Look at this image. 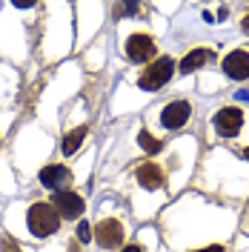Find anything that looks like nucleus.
Wrapping results in <instances>:
<instances>
[{
    "label": "nucleus",
    "instance_id": "5",
    "mask_svg": "<svg viewBox=\"0 0 249 252\" xmlns=\"http://www.w3.org/2000/svg\"><path fill=\"white\" fill-rule=\"evenodd\" d=\"M155 52H157V46L149 34H132V37L126 40V55H129V61H135V63L152 61Z\"/></svg>",
    "mask_w": 249,
    "mask_h": 252
},
{
    "label": "nucleus",
    "instance_id": "3",
    "mask_svg": "<svg viewBox=\"0 0 249 252\" xmlns=\"http://www.w3.org/2000/svg\"><path fill=\"white\" fill-rule=\"evenodd\" d=\"M94 241H97V247H103V250H115V247H121L124 244V223L121 220H100L97 226H94Z\"/></svg>",
    "mask_w": 249,
    "mask_h": 252
},
{
    "label": "nucleus",
    "instance_id": "18",
    "mask_svg": "<svg viewBox=\"0 0 249 252\" xmlns=\"http://www.w3.org/2000/svg\"><path fill=\"white\" fill-rule=\"evenodd\" d=\"M244 158H247V160H249V146H247V149H244Z\"/></svg>",
    "mask_w": 249,
    "mask_h": 252
},
{
    "label": "nucleus",
    "instance_id": "6",
    "mask_svg": "<svg viewBox=\"0 0 249 252\" xmlns=\"http://www.w3.org/2000/svg\"><path fill=\"white\" fill-rule=\"evenodd\" d=\"M189 118H192L189 100H172V103H166L163 112H160V124L166 126V129H181Z\"/></svg>",
    "mask_w": 249,
    "mask_h": 252
},
{
    "label": "nucleus",
    "instance_id": "8",
    "mask_svg": "<svg viewBox=\"0 0 249 252\" xmlns=\"http://www.w3.org/2000/svg\"><path fill=\"white\" fill-rule=\"evenodd\" d=\"M223 75L232 80H247L249 78V52H244V49H235V52H229L226 58H223Z\"/></svg>",
    "mask_w": 249,
    "mask_h": 252
},
{
    "label": "nucleus",
    "instance_id": "9",
    "mask_svg": "<svg viewBox=\"0 0 249 252\" xmlns=\"http://www.w3.org/2000/svg\"><path fill=\"white\" fill-rule=\"evenodd\" d=\"M52 206L58 209V215H61V218H78L86 204H83V198H80L78 192H72V189H63V192H58V195H55Z\"/></svg>",
    "mask_w": 249,
    "mask_h": 252
},
{
    "label": "nucleus",
    "instance_id": "1",
    "mask_svg": "<svg viewBox=\"0 0 249 252\" xmlns=\"http://www.w3.org/2000/svg\"><path fill=\"white\" fill-rule=\"evenodd\" d=\"M29 232L37 238H46V235H55L58 226H61V215L52 204H34L29 209Z\"/></svg>",
    "mask_w": 249,
    "mask_h": 252
},
{
    "label": "nucleus",
    "instance_id": "11",
    "mask_svg": "<svg viewBox=\"0 0 249 252\" xmlns=\"http://www.w3.org/2000/svg\"><path fill=\"white\" fill-rule=\"evenodd\" d=\"M206 61H212V52H209V49H192L187 58L181 61V66H178V69H181L184 75H192V72H195V69H201Z\"/></svg>",
    "mask_w": 249,
    "mask_h": 252
},
{
    "label": "nucleus",
    "instance_id": "14",
    "mask_svg": "<svg viewBox=\"0 0 249 252\" xmlns=\"http://www.w3.org/2000/svg\"><path fill=\"white\" fill-rule=\"evenodd\" d=\"M78 241H92V223H78Z\"/></svg>",
    "mask_w": 249,
    "mask_h": 252
},
{
    "label": "nucleus",
    "instance_id": "16",
    "mask_svg": "<svg viewBox=\"0 0 249 252\" xmlns=\"http://www.w3.org/2000/svg\"><path fill=\"white\" fill-rule=\"evenodd\" d=\"M195 252H223V247H218V244H215V247H206V250H195Z\"/></svg>",
    "mask_w": 249,
    "mask_h": 252
},
{
    "label": "nucleus",
    "instance_id": "17",
    "mask_svg": "<svg viewBox=\"0 0 249 252\" xmlns=\"http://www.w3.org/2000/svg\"><path fill=\"white\" fill-rule=\"evenodd\" d=\"M244 29H247V32H249V15H247V17H244Z\"/></svg>",
    "mask_w": 249,
    "mask_h": 252
},
{
    "label": "nucleus",
    "instance_id": "10",
    "mask_svg": "<svg viewBox=\"0 0 249 252\" xmlns=\"http://www.w3.org/2000/svg\"><path fill=\"white\" fill-rule=\"evenodd\" d=\"M135 178H138V184L143 189H163L166 187V172L157 163H143V166H138Z\"/></svg>",
    "mask_w": 249,
    "mask_h": 252
},
{
    "label": "nucleus",
    "instance_id": "4",
    "mask_svg": "<svg viewBox=\"0 0 249 252\" xmlns=\"http://www.w3.org/2000/svg\"><path fill=\"white\" fill-rule=\"evenodd\" d=\"M241 126H244V112L238 109V106H223V109H218V115H215V129H218L220 138H235L241 132Z\"/></svg>",
    "mask_w": 249,
    "mask_h": 252
},
{
    "label": "nucleus",
    "instance_id": "13",
    "mask_svg": "<svg viewBox=\"0 0 249 252\" xmlns=\"http://www.w3.org/2000/svg\"><path fill=\"white\" fill-rule=\"evenodd\" d=\"M138 143L143 146V152H146V155H155V152H160V141H157V138H152L149 132H140Z\"/></svg>",
    "mask_w": 249,
    "mask_h": 252
},
{
    "label": "nucleus",
    "instance_id": "7",
    "mask_svg": "<svg viewBox=\"0 0 249 252\" xmlns=\"http://www.w3.org/2000/svg\"><path fill=\"white\" fill-rule=\"evenodd\" d=\"M40 184L49 189H55V192H63V189H69V184H72V172L63 163H49V166L40 169Z\"/></svg>",
    "mask_w": 249,
    "mask_h": 252
},
{
    "label": "nucleus",
    "instance_id": "15",
    "mask_svg": "<svg viewBox=\"0 0 249 252\" xmlns=\"http://www.w3.org/2000/svg\"><path fill=\"white\" fill-rule=\"evenodd\" d=\"M121 252H143V247H140V244H129V247H124Z\"/></svg>",
    "mask_w": 249,
    "mask_h": 252
},
{
    "label": "nucleus",
    "instance_id": "2",
    "mask_svg": "<svg viewBox=\"0 0 249 252\" xmlns=\"http://www.w3.org/2000/svg\"><path fill=\"white\" fill-rule=\"evenodd\" d=\"M172 72H175L172 58H157V61H152V66H146V72L140 75V89H146V92L160 89L172 78Z\"/></svg>",
    "mask_w": 249,
    "mask_h": 252
},
{
    "label": "nucleus",
    "instance_id": "12",
    "mask_svg": "<svg viewBox=\"0 0 249 252\" xmlns=\"http://www.w3.org/2000/svg\"><path fill=\"white\" fill-rule=\"evenodd\" d=\"M86 132H89L86 126H78V129H72V132H69V135L63 138V143H61L63 155H66V158H69V155H75V152L80 149V143H83V138H86Z\"/></svg>",
    "mask_w": 249,
    "mask_h": 252
}]
</instances>
